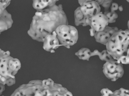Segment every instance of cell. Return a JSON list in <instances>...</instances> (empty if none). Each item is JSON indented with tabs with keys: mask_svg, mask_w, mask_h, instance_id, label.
I'll use <instances>...</instances> for the list:
<instances>
[{
	"mask_svg": "<svg viewBox=\"0 0 129 96\" xmlns=\"http://www.w3.org/2000/svg\"><path fill=\"white\" fill-rule=\"evenodd\" d=\"M56 36L61 44L70 48L76 43L78 38V31L75 27L71 25L63 24L56 28Z\"/></svg>",
	"mask_w": 129,
	"mask_h": 96,
	"instance_id": "obj_3",
	"label": "cell"
},
{
	"mask_svg": "<svg viewBox=\"0 0 129 96\" xmlns=\"http://www.w3.org/2000/svg\"><path fill=\"white\" fill-rule=\"evenodd\" d=\"M118 63L127 64L129 63V54L122 56L117 60Z\"/></svg>",
	"mask_w": 129,
	"mask_h": 96,
	"instance_id": "obj_16",
	"label": "cell"
},
{
	"mask_svg": "<svg viewBox=\"0 0 129 96\" xmlns=\"http://www.w3.org/2000/svg\"><path fill=\"white\" fill-rule=\"evenodd\" d=\"M118 30L116 27L107 26L103 31L95 32L94 36L97 42L106 45L113 34Z\"/></svg>",
	"mask_w": 129,
	"mask_h": 96,
	"instance_id": "obj_8",
	"label": "cell"
},
{
	"mask_svg": "<svg viewBox=\"0 0 129 96\" xmlns=\"http://www.w3.org/2000/svg\"><path fill=\"white\" fill-rule=\"evenodd\" d=\"M75 24L77 26L82 25L86 26L88 25L85 22L86 18L83 15L80 9V6L78 7L74 12Z\"/></svg>",
	"mask_w": 129,
	"mask_h": 96,
	"instance_id": "obj_10",
	"label": "cell"
},
{
	"mask_svg": "<svg viewBox=\"0 0 129 96\" xmlns=\"http://www.w3.org/2000/svg\"><path fill=\"white\" fill-rule=\"evenodd\" d=\"M110 6L111 12H114L118 10L119 6L117 4L113 2L112 3Z\"/></svg>",
	"mask_w": 129,
	"mask_h": 96,
	"instance_id": "obj_21",
	"label": "cell"
},
{
	"mask_svg": "<svg viewBox=\"0 0 129 96\" xmlns=\"http://www.w3.org/2000/svg\"><path fill=\"white\" fill-rule=\"evenodd\" d=\"M112 0H104L101 5L105 8V11L108 10L112 2Z\"/></svg>",
	"mask_w": 129,
	"mask_h": 96,
	"instance_id": "obj_18",
	"label": "cell"
},
{
	"mask_svg": "<svg viewBox=\"0 0 129 96\" xmlns=\"http://www.w3.org/2000/svg\"><path fill=\"white\" fill-rule=\"evenodd\" d=\"M110 96H129L128 90L121 88L113 92Z\"/></svg>",
	"mask_w": 129,
	"mask_h": 96,
	"instance_id": "obj_15",
	"label": "cell"
},
{
	"mask_svg": "<svg viewBox=\"0 0 129 96\" xmlns=\"http://www.w3.org/2000/svg\"><path fill=\"white\" fill-rule=\"evenodd\" d=\"M8 29L5 22L0 18V34L2 32Z\"/></svg>",
	"mask_w": 129,
	"mask_h": 96,
	"instance_id": "obj_20",
	"label": "cell"
},
{
	"mask_svg": "<svg viewBox=\"0 0 129 96\" xmlns=\"http://www.w3.org/2000/svg\"><path fill=\"white\" fill-rule=\"evenodd\" d=\"M91 28L95 32L103 31L109 24L107 16L100 12L90 18Z\"/></svg>",
	"mask_w": 129,
	"mask_h": 96,
	"instance_id": "obj_6",
	"label": "cell"
},
{
	"mask_svg": "<svg viewBox=\"0 0 129 96\" xmlns=\"http://www.w3.org/2000/svg\"><path fill=\"white\" fill-rule=\"evenodd\" d=\"M95 1L100 5H101L102 4L104 0H95Z\"/></svg>",
	"mask_w": 129,
	"mask_h": 96,
	"instance_id": "obj_25",
	"label": "cell"
},
{
	"mask_svg": "<svg viewBox=\"0 0 129 96\" xmlns=\"http://www.w3.org/2000/svg\"><path fill=\"white\" fill-rule=\"evenodd\" d=\"M98 56L101 60L105 61L106 62H110L115 60L108 53L106 50H104L101 52H100Z\"/></svg>",
	"mask_w": 129,
	"mask_h": 96,
	"instance_id": "obj_13",
	"label": "cell"
},
{
	"mask_svg": "<svg viewBox=\"0 0 129 96\" xmlns=\"http://www.w3.org/2000/svg\"><path fill=\"white\" fill-rule=\"evenodd\" d=\"M7 6L8 3L6 1L0 0V18Z\"/></svg>",
	"mask_w": 129,
	"mask_h": 96,
	"instance_id": "obj_17",
	"label": "cell"
},
{
	"mask_svg": "<svg viewBox=\"0 0 129 96\" xmlns=\"http://www.w3.org/2000/svg\"><path fill=\"white\" fill-rule=\"evenodd\" d=\"M0 18L5 22L8 29L11 28L13 24V21L12 19L11 15L6 10H4Z\"/></svg>",
	"mask_w": 129,
	"mask_h": 96,
	"instance_id": "obj_12",
	"label": "cell"
},
{
	"mask_svg": "<svg viewBox=\"0 0 129 96\" xmlns=\"http://www.w3.org/2000/svg\"><path fill=\"white\" fill-rule=\"evenodd\" d=\"M104 14L107 17L108 23H111L115 22L116 19L118 17V15L115 12H111L109 10L105 11Z\"/></svg>",
	"mask_w": 129,
	"mask_h": 96,
	"instance_id": "obj_14",
	"label": "cell"
},
{
	"mask_svg": "<svg viewBox=\"0 0 129 96\" xmlns=\"http://www.w3.org/2000/svg\"><path fill=\"white\" fill-rule=\"evenodd\" d=\"M85 0H78V2L81 6L83 3L85 1Z\"/></svg>",
	"mask_w": 129,
	"mask_h": 96,
	"instance_id": "obj_27",
	"label": "cell"
},
{
	"mask_svg": "<svg viewBox=\"0 0 129 96\" xmlns=\"http://www.w3.org/2000/svg\"><path fill=\"white\" fill-rule=\"evenodd\" d=\"M91 51L89 48H82L76 52L75 54L80 59L88 61L91 57Z\"/></svg>",
	"mask_w": 129,
	"mask_h": 96,
	"instance_id": "obj_11",
	"label": "cell"
},
{
	"mask_svg": "<svg viewBox=\"0 0 129 96\" xmlns=\"http://www.w3.org/2000/svg\"><path fill=\"white\" fill-rule=\"evenodd\" d=\"M129 30H118L114 32L106 44L108 53L117 60L121 56L129 54Z\"/></svg>",
	"mask_w": 129,
	"mask_h": 96,
	"instance_id": "obj_2",
	"label": "cell"
},
{
	"mask_svg": "<svg viewBox=\"0 0 129 96\" xmlns=\"http://www.w3.org/2000/svg\"><path fill=\"white\" fill-rule=\"evenodd\" d=\"M100 52L98 50H95L93 52H91V56L96 55L98 56Z\"/></svg>",
	"mask_w": 129,
	"mask_h": 96,
	"instance_id": "obj_22",
	"label": "cell"
},
{
	"mask_svg": "<svg viewBox=\"0 0 129 96\" xmlns=\"http://www.w3.org/2000/svg\"><path fill=\"white\" fill-rule=\"evenodd\" d=\"M118 9L120 11H122L123 10V8L121 5L118 6Z\"/></svg>",
	"mask_w": 129,
	"mask_h": 96,
	"instance_id": "obj_26",
	"label": "cell"
},
{
	"mask_svg": "<svg viewBox=\"0 0 129 96\" xmlns=\"http://www.w3.org/2000/svg\"><path fill=\"white\" fill-rule=\"evenodd\" d=\"M68 24L62 5L55 4L41 11H37L27 33L33 40L43 42L45 36L55 31L58 26Z\"/></svg>",
	"mask_w": 129,
	"mask_h": 96,
	"instance_id": "obj_1",
	"label": "cell"
},
{
	"mask_svg": "<svg viewBox=\"0 0 129 96\" xmlns=\"http://www.w3.org/2000/svg\"><path fill=\"white\" fill-rule=\"evenodd\" d=\"M55 31L46 35L44 38L43 48L46 51L51 53L55 52L54 50L60 46H63L59 44Z\"/></svg>",
	"mask_w": 129,
	"mask_h": 96,
	"instance_id": "obj_7",
	"label": "cell"
},
{
	"mask_svg": "<svg viewBox=\"0 0 129 96\" xmlns=\"http://www.w3.org/2000/svg\"><path fill=\"white\" fill-rule=\"evenodd\" d=\"M90 32V35L91 36H94L95 31L93 28H91L89 30Z\"/></svg>",
	"mask_w": 129,
	"mask_h": 96,
	"instance_id": "obj_23",
	"label": "cell"
},
{
	"mask_svg": "<svg viewBox=\"0 0 129 96\" xmlns=\"http://www.w3.org/2000/svg\"><path fill=\"white\" fill-rule=\"evenodd\" d=\"M57 0H34L33 6L37 11L40 12L55 4Z\"/></svg>",
	"mask_w": 129,
	"mask_h": 96,
	"instance_id": "obj_9",
	"label": "cell"
},
{
	"mask_svg": "<svg viewBox=\"0 0 129 96\" xmlns=\"http://www.w3.org/2000/svg\"><path fill=\"white\" fill-rule=\"evenodd\" d=\"M103 68L105 75L112 81H115L122 77L124 73L122 64L118 63L116 60L106 62Z\"/></svg>",
	"mask_w": 129,
	"mask_h": 96,
	"instance_id": "obj_4",
	"label": "cell"
},
{
	"mask_svg": "<svg viewBox=\"0 0 129 96\" xmlns=\"http://www.w3.org/2000/svg\"><path fill=\"white\" fill-rule=\"evenodd\" d=\"M101 96H110L113 94V92L108 88H104L101 91Z\"/></svg>",
	"mask_w": 129,
	"mask_h": 96,
	"instance_id": "obj_19",
	"label": "cell"
},
{
	"mask_svg": "<svg viewBox=\"0 0 129 96\" xmlns=\"http://www.w3.org/2000/svg\"><path fill=\"white\" fill-rule=\"evenodd\" d=\"M85 22L88 25H89L90 26L91 23L90 18H86L85 20Z\"/></svg>",
	"mask_w": 129,
	"mask_h": 96,
	"instance_id": "obj_24",
	"label": "cell"
},
{
	"mask_svg": "<svg viewBox=\"0 0 129 96\" xmlns=\"http://www.w3.org/2000/svg\"><path fill=\"white\" fill-rule=\"evenodd\" d=\"M80 9L83 15L89 18L100 12L101 8L95 0H85L80 6Z\"/></svg>",
	"mask_w": 129,
	"mask_h": 96,
	"instance_id": "obj_5",
	"label": "cell"
}]
</instances>
